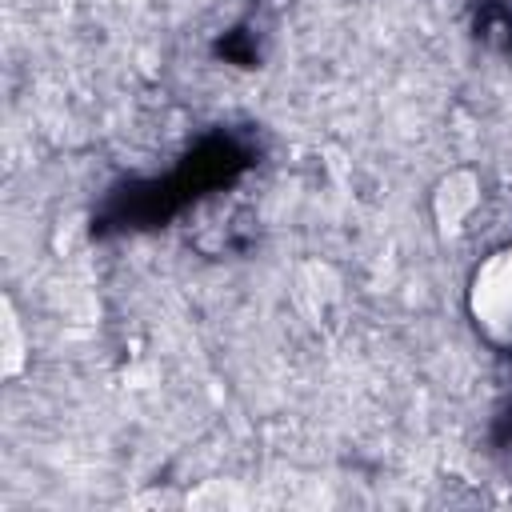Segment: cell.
Returning a JSON list of instances; mask_svg holds the SVG:
<instances>
[{
	"instance_id": "cell-1",
	"label": "cell",
	"mask_w": 512,
	"mask_h": 512,
	"mask_svg": "<svg viewBox=\"0 0 512 512\" xmlns=\"http://www.w3.org/2000/svg\"><path fill=\"white\" fill-rule=\"evenodd\" d=\"M468 312L488 344L512 348V244L488 252L468 284Z\"/></svg>"
}]
</instances>
